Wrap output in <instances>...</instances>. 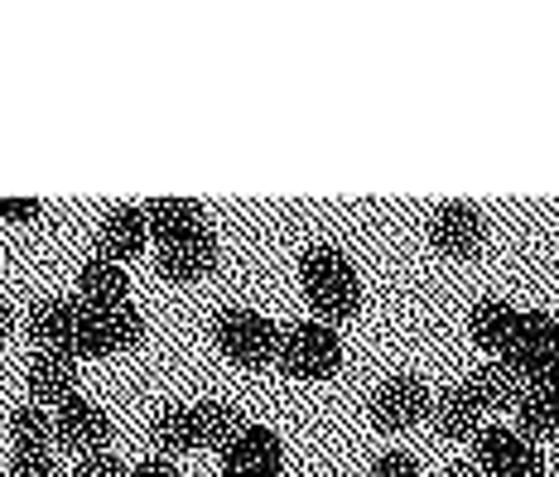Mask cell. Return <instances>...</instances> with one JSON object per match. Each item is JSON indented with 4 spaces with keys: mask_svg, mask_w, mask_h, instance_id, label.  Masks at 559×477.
Listing matches in <instances>:
<instances>
[{
    "mask_svg": "<svg viewBox=\"0 0 559 477\" xmlns=\"http://www.w3.org/2000/svg\"><path fill=\"white\" fill-rule=\"evenodd\" d=\"M299 289H305L309 309L319 323H347L357 309H362V281H357L353 261H347L337 247H309L305 261H299Z\"/></svg>",
    "mask_w": 559,
    "mask_h": 477,
    "instance_id": "1",
    "label": "cell"
},
{
    "mask_svg": "<svg viewBox=\"0 0 559 477\" xmlns=\"http://www.w3.org/2000/svg\"><path fill=\"white\" fill-rule=\"evenodd\" d=\"M280 337H285V329H275L265 313L241 309V305L223 309L217 313V323H213L217 353H223L227 362L247 367V371H261V367L280 362Z\"/></svg>",
    "mask_w": 559,
    "mask_h": 477,
    "instance_id": "2",
    "label": "cell"
},
{
    "mask_svg": "<svg viewBox=\"0 0 559 477\" xmlns=\"http://www.w3.org/2000/svg\"><path fill=\"white\" fill-rule=\"evenodd\" d=\"M145 337V319L135 305H116V309H92L78 299V333H73V357H111V353H131Z\"/></svg>",
    "mask_w": 559,
    "mask_h": 477,
    "instance_id": "3",
    "label": "cell"
},
{
    "mask_svg": "<svg viewBox=\"0 0 559 477\" xmlns=\"http://www.w3.org/2000/svg\"><path fill=\"white\" fill-rule=\"evenodd\" d=\"M280 367L295 381H329L343 367V337L319 319L289 323L285 337H280Z\"/></svg>",
    "mask_w": 559,
    "mask_h": 477,
    "instance_id": "4",
    "label": "cell"
},
{
    "mask_svg": "<svg viewBox=\"0 0 559 477\" xmlns=\"http://www.w3.org/2000/svg\"><path fill=\"white\" fill-rule=\"evenodd\" d=\"M502 362L516 371L526 386H545L550 371L559 367V319H550V313H540V309L521 313V329L511 337Z\"/></svg>",
    "mask_w": 559,
    "mask_h": 477,
    "instance_id": "5",
    "label": "cell"
},
{
    "mask_svg": "<svg viewBox=\"0 0 559 477\" xmlns=\"http://www.w3.org/2000/svg\"><path fill=\"white\" fill-rule=\"evenodd\" d=\"M473 458L483 477H545L540 444H531L526 434H516L507 425H487L473 439Z\"/></svg>",
    "mask_w": 559,
    "mask_h": 477,
    "instance_id": "6",
    "label": "cell"
},
{
    "mask_svg": "<svg viewBox=\"0 0 559 477\" xmlns=\"http://www.w3.org/2000/svg\"><path fill=\"white\" fill-rule=\"evenodd\" d=\"M435 410V401H429V386L411 371H401V377H386L371 395V425L386 429V434H401V429H415L425 415Z\"/></svg>",
    "mask_w": 559,
    "mask_h": 477,
    "instance_id": "7",
    "label": "cell"
},
{
    "mask_svg": "<svg viewBox=\"0 0 559 477\" xmlns=\"http://www.w3.org/2000/svg\"><path fill=\"white\" fill-rule=\"evenodd\" d=\"M53 444L87 458V453H107L111 444V420L102 405H92L87 395H73L53 410Z\"/></svg>",
    "mask_w": 559,
    "mask_h": 477,
    "instance_id": "8",
    "label": "cell"
},
{
    "mask_svg": "<svg viewBox=\"0 0 559 477\" xmlns=\"http://www.w3.org/2000/svg\"><path fill=\"white\" fill-rule=\"evenodd\" d=\"M429 241L435 251L453 255V261H473L487 247V217L473 203H439L429 217Z\"/></svg>",
    "mask_w": 559,
    "mask_h": 477,
    "instance_id": "9",
    "label": "cell"
},
{
    "mask_svg": "<svg viewBox=\"0 0 559 477\" xmlns=\"http://www.w3.org/2000/svg\"><path fill=\"white\" fill-rule=\"evenodd\" d=\"M280 473H285V444L265 425H247L223 449V477H280Z\"/></svg>",
    "mask_w": 559,
    "mask_h": 477,
    "instance_id": "10",
    "label": "cell"
},
{
    "mask_svg": "<svg viewBox=\"0 0 559 477\" xmlns=\"http://www.w3.org/2000/svg\"><path fill=\"white\" fill-rule=\"evenodd\" d=\"M34 353H58L73 357V333H78V299H39L25 319ZM78 362V357H73Z\"/></svg>",
    "mask_w": 559,
    "mask_h": 477,
    "instance_id": "11",
    "label": "cell"
},
{
    "mask_svg": "<svg viewBox=\"0 0 559 477\" xmlns=\"http://www.w3.org/2000/svg\"><path fill=\"white\" fill-rule=\"evenodd\" d=\"M150 247V223H145V207L135 203H121L111 207L107 217H102L97 227V255H107V261H135L140 251Z\"/></svg>",
    "mask_w": 559,
    "mask_h": 477,
    "instance_id": "12",
    "label": "cell"
},
{
    "mask_svg": "<svg viewBox=\"0 0 559 477\" xmlns=\"http://www.w3.org/2000/svg\"><path fill=\"white\" fill-rule=\"evenodd\" d=\"M213 271H217V237L207 227L193 231V237H183V241L159 247V275L174 285H193Z\"/></svg>",
    "mask_w": 559,
    "mask_h": 477,
    "instance_id": "13",
    "label": "cell"
},
{
    "mask_svg": "<svg viewBox=\"0 0 559 477\" xmlns=\"http://www.w3.org/2000/svg\"><path fill=\"white\" fill-rule=\"evenodd\" d=\"M25 381H29L34 405L58 410L63 401H73V395H78V362H73V357H58V353H34Z\"/></svg>",
    "mask_w": 559,
    "mask_h": 477,
    "instance_id": "14",
    "label": "cell"
},
{
    "mask_svg": "<svg viewBox=\"0 0 559 477\" xmlns=\"http://www.w3.org/2000/svg\"><path fill=\"white\" fill-rule=\"evenodd\" d=\"M516 329H521V309L507 305V299H477V305L468 309V337L483 347V353L507 357Z\"/></svg>",
    "mask_w": 559,
    "mask_h": 477,
    "instance_id": "15",
    "label": "cell"
},
{
    "mask_svg": "<svg viewBox=\"0 0 559 477\" xmlns=\"http://www.w3.org/2000/svg\"><path fill=\"white\" fill-rule=\"evenodd\" d=\"M145 223H150V241L169 247V241H183V237H193V231H203L207 217L193 198H155V203H145Z\"/></svg>",
    "mask_w": 559,
    "mask_h": 477,
    "instance_id": "16",
    "label": "cell"
},
{
    "mask_svg": "<svg viewBox=\"0 0 559 477\" xmlns=\"http://www.w3.org/2000/svg\"><path fill=\"white\" fill-rule=\"evenodd\" d=\"M131 295V275H126L121 261H107V255H92V261L78 271V299L92 309H116Z\"/></svg>",
    "mask_w": 559,
    "mask_h": 477,
    "instance_id": "17",
    "label": "cell"
},
{
    "mask_svg": "<svg viewBox=\"0 0 559 477\" xmlns=\"http://www.w3.org/2000/svg\"><path fill=\"white\" fill-rule=\"evenodd\" d=\"M483 415H487V410L473 401L468 386H453V391H444V395L435 401V429H439L444 439H453V444H468V439L483 434V429H487Z\"/></svg>",
    "mask_w": 559,
    "mask_h": 477,
    "instance_id": "18",
    "label": "cell"
},
{
    "mask_svg": "<svg viewBox=\"0 0 559 477\" xmlns=\"http://www.w3.org/2000/svg\"><path fill=\"white\" fill-rule=\"evenodd\" d=\"M463 386L473 391V401L483 405V410H516V401H521V391H526V381L511 371L502 357L497 362H487V367H477Z\"/></svg>",
    "mask_w": 559,
    "mask_h": 477,
    "instance_id": "19",
    "label": "cell"
},
{
    "mask_svg": "<svg viewBox=\"0 0 559 477\" xmlns=\"http://www.w3.org/2000/svg\"><path fill=\"white\" fill-rule=\"evenodd\" d=\"M516 434H526L531 444L559 434V395L550 386H526L516 401Z\"/></svg>",
    "mask_w": 559,
    "mask_h": 477,
    "instance_id": "20",
    "label": "cell"
},
{
    "mask_svg": "<svg viewBox=\"0 0 559 477\" xmlns=\"http://www.w3.org/2000/svg\"><path fill=\"white\" fill-rule=\"evenodd\" d=\"M193 425H198V449H217V453H223L231 439L247 429V420H241L227 401H198L193 405Z\"/></svg>",
    "mask_w": 559,
    "mask_h": 477,
    "instance_id": "21",
    "label": "cell"
},
{
    "mask_svg": "<svg viewBox=\"0 0 559 477\" xmlns=\"http://www.w3.org/2000/svg\"><path fill=\"white\" fill-rule=\"evenodd\" d=\"M150 439L159 444V453H189V449H198L193 405H165V410L150 420Z\"/></svg>",
    "mask_w": 559,
    "mask_h": 477,
    "instance_id": "22",
    "label": "cell"
},
{
    "mask_svg": "<svg viewBox=\"0 0 559 477\" xmlns=\"http://www.w3.org/2000/svg\"><path fill=\"white\" fill-rule=\"evenodd\" d=\"M10 439H15V449H53V410H44V405H20L15 415H10Z\"/></svg>",
    "mask_w": 559,
    "mask_h": 477,
    "instance_id": "23",
    "label": "cell"
},
{
    "mask_svg": "<svg viewBox=\"0 0 559 477\" xmlns=\"http://www.w3.org/2000/svg\"><path fill=\"white\" fill-rule=\"evenodd\" d=\"M10 477H58L53 449H15L10 453Z\"/></svg>",
    "mask_w": 559,
    "mask_h": 477,
    "instance_id": "24",
    "label": "cell"
},
{
    "mask_svg": "<svg viewBox=\"0 0 559 477\" xmlns=\"http://www.w3.org/2000/svg\"><path fill=\"white\" fill-rule=\"evenodd\" d=\"M371 477H425V473H419V463L411 458V453L386 449V453H377V458H371Z\"/></svg>",
    "mask_w": 559,
    "mask_h": 477,
    "instance_id": "25",
    "label": "cell"
},
{
    "mask_svg": "<svg viewBox=\"0 0 559 477\" xmlns=\"http://www.w3.org/2000/svg\"><path fill=\"white\" fill-rule=\"evenodd\" d=\"M73 477H131L121 468V458H111V453H87V458H78Z\"/></svg>",
    "mask_w": 559,
    "mask_h": 477,
    "instance_id": "26",
    "label": "cell"
},
{
    "mask_svg": "<svg viewBox=\"0 0 559 477\" xmlns=\"http://www.w3.org/2000/svg\"><path fill=\"white\" fill-rule=\"evenodd\" d=\"M0 217H5V223H39L44 203L39 198H0Z\"/></svg>",
    "mask_w": 559,
    "mask_h": 477,
    "instance_id": "27",
    "label": "cell"
},
{
    "mask_svg": "<svg viewBox=\"0 0 559 477\" xmlns=\"http://www.w3.org/2000/svg\"><path fill=\"white\" fill-rule=\"evenodd\" d=\"M131 477H183V473L174 468V458H145L131 468Z\"/></svg>",
    "mask_w": 559,
    "mask_h": 477,
    "instance_id": "28",
    "label": "cell"
},
{
    "mask_svg": "<svg viewBox=\"0 0 559 477\" xmlns=\"http://www.w3.org/2000/svg\"><path fill=\"white\" fill-rule=\"evenodd\" d=\"M439 477H483V473H477V463H453V468H444Z\"/></svg>",
    "mask_w": 559,
    "mask_h": 477,
    "instance_id": "29",
    "label": "cell"
},
{
    "mask_svg": "<svg viewBox=\"0 0 559 477\" xmlns=\"http://www.w3.org/2000/svg\"><path fill=\"white\" fill-rule=\"evenodd\" d=\"M10 329H15V313H10V305H0V343L10 337Z\"/></svg>",
    "mask_w": 559,
    "mask_h": 477,
    "instance_id": "30",
    "label": "cell"
},
{
    "mask_svg": "<svg viewBox=\"0 0 559 477\" xmlns=\"http://www.w3.org/2000/svg\"><path fill=\"white\" fill-rule=\"evenodd\" d=\"M545 386H550V391H555V395H559V367H555V371H550V381H545Z\"/></svg>",
    "mask_w": 559,
    "mask_h": 477,
    "instance_id": "31",
    "label": "cell"
},
{
    "mask_svg": "<svg viewBox=\"0 0 559 477\" xmlns=\"http://www.w3.org/2000/svg\"><path fill=\"white\" fill-rule=\"evenodd\" d=\"M555 477H559V468H555Z\"/></svg>",
    "mask_w": 559,
    "mask_h": 477,
    "instance_id": "32",
    "label": "cell"
}]
</instances>
